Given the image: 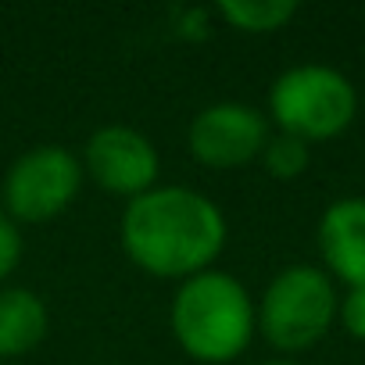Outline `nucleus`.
<instances>
[{"label": "nucleus", "mask_w": 365, "mask_h": 365, "mask_svg": "<svg viewBox=\"0 0 365 365\" xmlns=\"http://www.w3.org/2000/svg\"><path fill=\"white\" fill-rule=\"evenodd\" d=\"M83 161L61 143H36L22 150L4 172V212L11 219L43 222L65 212L83 187Z\"/></svg>", "instance_id": "obj_5"}, {"label": "nucleus", "mask_w": 365, "mask_h": 365, "mask_svg": "<svg viewBox=\"0 0 365 365\" xmlns=\"http://www.w3.org/2000/svg\"><path fill=\"white\" fill-rule=\"evenodd\" d=\"M168 322L187 354L201 361H230L247 351L258 329V304L233 272L205 269L175 287Z\"/></svg>", "instance_id": "obj_2"}, {"label": "nucleus", "mask_w": 365, "mask_h": 365, "mask_svg": "<svg viewBox=\"0 0 365 365\" xmlns=\"http://www.w3.org/2000/svg\"><path fill=\"white\" fill-rule=\"evenodd\" d=\"M319 251L336 279L365 287V197H340L322 212Z\"/></svg>", "instance_id": "obj_8"}, {"label": "nucleus", "mask_w": 365, "mask_h": 365, "mask_svg": "<svg viewBox=\"0 0 365 365\" xmlns=\"http://www.w3.org/2000/svg\"><path fill=\"white\" fill-rule=\"evenodd\" d=\"M222 208L187 182H165L129 197L122 212L125 255L154 276H194L226 247Z\"/></svg>", "instance_id": "obj_1"}, {"label": "nucleus", "mask_w": 365, "mask_h": 365, "mask_svg": "<svg viewBox=\"0 0 365 365\" xmlns=\"http://www.w3.org/2000/svg\"><path fill=\"white\" fill-rule=\"evenodd\" d=\"M336 319L344 322V329L358 340H365V287H347V294L340 297Z\"/></svg>", "instance_id": "obj_13"}, {"label": "nucleus", "mask_w": 365, "mask_h": 365, "mask_svg": "<svg viewBox=\"0 0 365 365\" xmlns=\"http://www.w3.org/2000/svg\"><path fill=\"white\" fill-rule=\"evenodd\" d=\"M269 115L279 133H294L308 143L329 140L354 122L358 90L340 68L322 61H301L272 79Z\"/></svg>", "instance_id": "obj_3"}, {"label": "nucleus", "mask_w": 365, "mask_h": 365, "mask_svg": "<svg viewBox=\"0 0 365 365\" xmlns=\"http://www.w3.org/2000/svg\"><path fill=\"white\" fill-rule=\"evenodd\" d=\"M336 308L340 297L333 276L297 262L269 279L258 301V329L279 351H304L329 333Z\"/></svg>", "instance_id": "obj_4"}, {"label": "nucleus", "mask_w": 365, "mask_h": 365, "mask_svg": "<svg viewBox=\"0 0 365 365\" xmlns=\"http://www.w3.org/2000/svg\"><path fill=\"white\" fill-rule=\"evenodd\" d=\"M308 161H312V143L294 133H272L262 150V165L276 179H297L308 168Z\"/></svg>", "instance_id": "obj_11"}, {"label": "nucleus", "mask_w": 365, "mask_h": 365, "mask_svg": "<svg viewBox=\"0 0 365 365\" xmlns=\"http://www.w3.org/2000/svg\"><path fill=\"white\" fill-rule=\"evenodd\" d=\"M219 11L244 33H272L297 15V0H219Z\"/></svg>", "instance_id": "obj_10"}, {"label": "nucleus", "mask_w": 365, "mask_h": 365, "mask_svg": "<svg viewBox=\"0 0 365 365\" xmlns=\"http://www.w3.org/2000/svg\"><path fill=\"white\" fill-rule=\"evenodd\" d=\"M51 326L43 297L29 287H0V358L33 351Z\"/></svg>", "instance_id": "obj_9"}, {"label": "nucleus", "mask_w": 365, "mask_h": 365, "mask_svg": "<svg viewBox=\"0 0 365 365\" xmlns=\"http://www.w3.org/2000/svg\"><path fill=\"white\" fill-rule=\"evenodd\" d=\"M269 118L247 101H215L190 118V154L212 168H233L262 158L269 143Z\"/></svg>", "instance_id": "obj_6"}, {"label": "nucleus", "mask_w": 365, "mask_h": 365, "mask_svg": "<svg viewBox=\"0 0 365 365\" xmlns=\"http://www.w3.org/2000/svg\"><path fill=\"white\" fill-rule=\"evenodd\" d=\"M22 251H26V240H22L19 222L0 208V279L15 272V265L22 262Z\"/></svg>", "instance_id": "obj_12"}, {"label": "nucleus", "mask_w": 365, "mask_h": 365, "mask_svg": "<svg viewBox=\"0 0 365 365\" xmlns=\"http://www.w3.org/2000/svg\"><path fill=\"white\" fill-rule=\"evenodd\" d=\"M83 168L104 190L136 197L154 187L161 158L147 133H140L136 125H125V122H108L90 133Z\"/></svg>", "instance_id": "obj_7"}, {"label": "nucleus", "mask_w": 365, "mask_h": 365, "mask_svg": "<svg viewBox=\"0 0 365 365\" xmlns=\"http://www.w3.org/2000/svg\"><path fill=\"white\" fill-rule=\"evenodd\" d=\"M265 365H301V361H294V358H272V361H265Z\"/></svg>", "instance_id": "obj_14"}]
</instances>
